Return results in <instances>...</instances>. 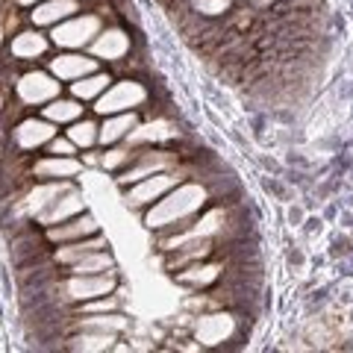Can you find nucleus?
<instances>
[{
  "instance_id": "28",
  "label": "nucleus",
  "mask_w": 353,
  "mask_h": 353,
  "mask_svg": "<svg viewBox=\"0 0 353 353\" xmlns=\"http://www.w3.org/2000/svg\"><path fill=\"white\" fill-rule=\"evenodd\" d=\"M21 6H32V3H41V0H18Z\"/></svg>"
},
{
  "instance_id": "11",
  "label": "nucleus",
  "mask_w": 353,
  "mask_h": 353,
  "mask_svg": "<svg viewBox=\"0 0 353 353\" xmlns=\"http://www.w3.org/2000/svg\"><path fill=\"white\" fill-rule=\"evenodd\" d=\"M101 233V227H97V221L92 215H74L68 221H62V224H53L44 230V236L53 245H68V241H80V239H88V236H97Z\"/></svg>"
},
{
  "instance_id": "15",
  "label": "nucleus",
  "mask_w": 353,
  "mask_h": 353,
  "mask_svg": "<svg viewBox=\"0 0 353 353\" xmlns=\"http://www.w3.org/2000/svg\"><path fill=\"white\" fill-rule=\"evenodd\" d=\"M77 174H83V162L77 157H44L32 162V176L36 180H74Z\"/></svg>"
},
{
  "instance_id": "16",
  "label": "nucleus",
  "mask_w": 353,
  "mask_h": 353,
  "mask_svg": "<svg viewBox=\"0 0 353 353\" xmlns=\"http://www.w3.org/2000/svg\"><path fill=\"white\" fill-rule=\"evenodd\" d=\"M139 109H132V112H118V115H106V121L101 124V139H97V145L103 148H112V145H121V141H127V136L132 132V127L139 124Z\"/></svg>"
},
{
  "instance_id": "26",
  "label": "nucleus",
  "mask_w": 353,
  "mask_h": 353,
  "mask_svg": "<svg viewBox=\"0 0 353 353\" xmlns=\"http://www.w3.org/2000/svg\"><path fill=\"white\" fill-rule=\"evenodd\" d=\"M80 150L74 145V141L65 136V139H59V136H53L50 141H48V153H53V157H74V153Z\"/></svg>"
},
{
  "instance_id": "18",
  "label": "nucleus",
  "mask_w": 353,
  "mask_h": 353,
  "mask_svg": "<svg viewBox=\"0 0 353 353\" xmlns=\"http://www.w3.org/2000/svg\"><path fill=\"white\" fill-rule=\"evenodd\" d=\"M48 48H50L48 36H41L39 30H24V32H18V36L12 39V44H9V53H12L18 62H30V59L44 57Z\"/></svg>"
},
{
  "instance_id": "27",
  "label": "nucleus",
  "mask_w": 353,
  "mask_h": 353,
  "mask_svg": "<svg viewBox=\"0 0 353 353\" xmlns=\"http://www.w3.org/2000/svg\"><path fill=\"white\" fill-rule=\"evenodd\" d=\"M289 221H292L294 227H301V221H303V212H301V209H292V212H289Z\"/></svg>"
},
{
  "instance_id": "2",
  "label": "nucleus",
  "mask_w": 353,
  "mask_h": 353,
  "mask_svg": "<svg viewBox=\"0 0 353 353\" xmlns=\"http://www.w3.org/2000/svg\"><path fill=\"white\" fill-rule=\"evenodd\" d=\"M148 85L132 80V77H124V80H112V85L94 101V112L97 115H118V112H132V109H141L148 103Z\"/></svg>"
},
{
  "instance_id": "12",
  "label": "nucleus",
  "mask_w": 353,
  "mask_h": 353,
  "mask_svg": "<svg viewBox=\"0 0 353 353\" xmlns=\"http://www.w3.org/2000/svg\"><path fill=\"white\" fill-rule=\"evenodd\" d=\"M132 41L127 36V30L121 27H103L101 36L92 41V57L94 59H103V62H121L130 53Z\"/></svg>"
},
{
  "instance_id": "9",
  "label": "nucleus",
  "mask_w": 353,
  "mask_h": 353,
  "mask_svg": "<svg viewBox=\"0 0 353 353\" xmlns=\"http://www.w3.org/2000/svg\"><path fill=\"white\" fill-rule=\"evenodd\" d=\"M236 333V318L230 312H215V315H201L194 324V339L206 347L224 345L227 339H233Z\"/></svg>"
},
{
  "instance_id": "1",
  "label": "nucleus",
  "mask_w": 353,
  "mask_h": 353,
  "mask_svg": "<svg viewBox=\"0 0 353 353\" xmlns=\"http://www.w3.org/2000/svg\"><path fill=\"white\" fill-rule=\"evenodd\" d=\"M209 197H212V192L203 183H176L168 194L159 197L157 206H150V212L145 215V224L150 230H162V233L185 230L203 212Z\"/></svg>"
},
{
  "instance_id": "5",
  "label": "nucleus",
  "mask_w": 353,
  "mask_h": 353,
  "mask_svg": "<svg viewBox=\"0 0 353 353\" xmlns=\"http://www.w3.org/2000/svg\"><path fill=\"white\" fill-rule=\"evenodd\" d=\"M118 285L115 271H103V274H68V280L57 285V294L62 301L71 303H85L94 301V297L112 294Z\"/></svg>"
},
{
  "instance_id": "13",
  "label": "nucleus",
  "mask_w": 353,
  "mask_h": 353,
  "mask_svg": "<svg viewBox=\"0 0 353 353\" xmlns=\"http://www.w3.org/2000/svg\"><path fill=\"white\" fill-rule=\"evenodd\" d=\"M92 71H97V59L85 57V53H59L50 59V74L62 83H74Z\"/></svg>"
},
{
  "instance_id": "24",
  "label": "nucleus",
  "mask_w": 353,
  "mask_h": 353,
  "mask_svg": "<svg viewBox=\"0 0 353 353\" xmlns=\"http://www.w3.org/2000/svg\"><path fill=\"white\" fill-rule=\"evenodd\" d=\"M136 153H139V148H130L127 141H124V145H118V148L112 145V150H106L103 157H101V165H103L106 171H118L121 174L132 159H136Z\"/></svg>"
},
{
  "instance_id": "20",
  "label": "nucleus",
  "mask_w": 353,
  "mask_h": 353,
  "mask_svg": "<svg viewBox=\"0 0 353 353\" xmlns=\"http://www.w3.org/2000/svg\"><path fill=\"white\" fill-rule=\"evenodd\" d=\"M101 248H109L106 245V239L97 233V236H88V239H80V241H68V245H59V250L53 253V262H59V265H74L77 259H83L85 253H92V250H101Z\"/></svg>"
},
{
  "instance_id": "23",
  "label": "nucleus",
  "mask_w": 353,
  "mask_h": 353,
  "mask_svg": "<svg viewBox=\"0 0 353 353\" xmlns=\"http://www.w3.org/2000/svg\"><path fill=\"white\" fill-rule=\"evenodd\" d=\"M68 139H71L80 150L94 148L97 139H101V124H97L94 118H77L74 124H68Z\"/></svg>"
},
{
  "instance_id": "17",
  "label": "nucleus",
  "mask_w": 353,
  "mask_h": 353,
  "mask_svg": "<svg viewBox=\"0 0 353 353\" xmlns=\"http://www.w3.org/2000/svg\"><path fill=\"white\" fill-rule=\"evenodd\" d=\"M77 12H80V3H77V0H44V3H36L30 18L36 27H57L65 18H71Z\"/></svg>"
},
{
  "instance_id": "6",
  "label": "nucleus",
  "mask_w": 353,
  "mask_h": 353,
  "mask_svg": "<svg viewBox=\"0 0 353 353\" xmlns=\"http://www.w3.org/2000/svg\"><path fill=\"white\" fill-rule=\"evenodd\" d=\"M183 174L180 171V165L171 171H159V174H153V176H145V180H139V183H132L130 185V192H127V203L130 206H150L153 201H159V197H165L176 183H183Z\"/></svg>"
},
{
  "instance_id": "7",
  "label": "nucleus",
  "mask_w": 353,
  "mask_h": 353,
  "mask_svg": "<svg viewBox=\"0 0 353 353\" xmlns=\"http://www.w3.org/2000/svg\"><path fill=\"white\" fill-rule=\"evenodd\" d=\"M15 92H18V101H21V103H27V106H44V103H50L53 97H59L62 83H59L53 74L27 71V74L15 83Z\"/></svg>"
},
{
  "instance_id": "8",
  "label": "nucleus",
  "mask_w": 353,
  "mask_h": 353,
  "mask_svg": "<svg viewBox=\"0 0 353 353\" xmlns=\"http://www.w3.org/2000/svg\"><path fill=\"white\" fill-rule=\"evenodd\" d=\"M180 139V130H176L174 121L168 118H153V121H139L132 132L127 136V145L130 148H157L165 145V141H174Z\"/></svg>"
},
{
  "instance_id": "19",
  "label": "nucleus",
  "mask_w": 353,
  "mask_h": 353,
  "mask_svg": "<svg viewBox=\"0 0 353 353\" xmlns=\"http://www.w3.org/2000/svg\"><path fill=\"white\" fill-rule=\"evenodd\" d=\"M112 85V77H109L106 71H92V74H85V77H80V80H74L71 83V97H77V101H97L106 88Z\"/></svg>"
},
{
  "instance_id": "21",
  "label": "nucleus",
  "mask_w": 353,
  "mask_h": 353,
  "mask_svg": "<svg viewBox=\"0 0 353 353\" xmlns=\"http://www.w3.org/2000/svg\"><path fill=\"white\" fill-rule=\"evenodd\" d=\"M41 115L53 124H74L77 118H83V103L77 97H53L50 103L41 106Z\"/></svg>"
},
{
  "instance_id": "14",
  "label": "nucleus",
  "mask_w": 353,
  "mask_h": 353,
  "mask_svg": "<svg viewBox=\"0 0 353 353\" xmlns=\"http://www.w3.org/2000/svg\"><path fill=\"white\" fill-rule=\"evenodd\" d=\"M85 209V203H83V194L80 192H74V189H68V192H62L57 201H53L44 212L36 218L39 221V227H53V224H62V221H68V218H74V215H80Z\"/></svg>"
},
{
  "instance_id": "25",
  "label": "nucleus",
  "mask_w": 353,
  "mask_h": 353,
  "mask_svg": "<svg viewBox=\"0 0 353 353\" xmlns=\"http://www.w3.org/2000/svg\"><path fill=\"white\" fill-rule=\"evenodd\" d=\"M192 6L197 9V15L203 18H218V15H227L233 0H192Z\"/></svg>"
},
{
  "instance_id": "3",
  "label": "nucleus",
  "mask_w": 353,
  "mask_h": 353,
  "mask_svg": "<svg viewBox=\"0 0 353 353\" xmlns=\"http://www.w3.org/2000/svg\"><path fill=\"white\" fill-rule=\"evenodd\" d=\"M180 159L183 157L171 148H139L136 159L118 174V185H132V183L145 180V176H153L159 171H171L180 165Z\"/></svg>"
},
{
  "instance_id": "10",
  "label": "nucleus",
  "mask_w": 353,
  "mask_h": 353,
  "mask_svg": "<svg viewBox=\"0 0 353 353\" xmlns=\"http://www.w3.org/2000/svg\"><path fill=\"white\" fill-rule=\"evenodd\" d=\"M57 124L48 118H24L21 124L12 130L15 148L18 150H36V148H48V141L57 136Z\"/></svg>"
},
{
  "instance_id": "22",
  "label": "nucleus",
  "mask_w": 353,
  "mask_h": 353,
  "mask_svg": "<svg viewBox=\"0 0 353 353\" xmlns=\"http://www.w3.org/2000/svg\"><path fill=\"white\" fill-rule=\"evenodd\" d=\"M103 271H115V259L106 248L85 253L83 259H77L74 265H68V274H103Z\"/></svg>"
},
{
  "instance_id": "4",
  "label": "nucleus",
  "mask_w": 353,
  "mask_h": 353,
  "mask_svg": "<svg viewBox=\"0 0 353 353\" xmlns=\"http://www.w3.org/2000/svg\"><path fill=\"white\" fill-rule=\"evenodd\" d=\"M103 30V18L101 12H85V15H71L65 18L62 24L53 27V44L59 48H68V50H83V48H92V41L101 36Z\"/></svg>"
}]
</instances>
